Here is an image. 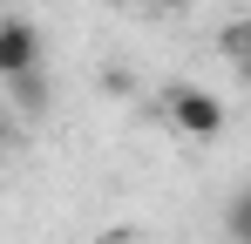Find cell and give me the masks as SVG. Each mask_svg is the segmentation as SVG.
Instances as JSON below:
<instances>
[{"label": "cell", "mask_w": 251, "mask_h": 244, "mask_svg": "<svg viewBox=\"0 0 251 244\" xmlns=\"http://www.w3.org/2000/svg\"><path fill=\"white\" fill-rule=\"evenodd\" d=\"M170 122L190 143H210V136H224V102L204 95V88H170Z\"/></svg>", "instance_id": "obj_1"}, {"label": "cell", "mask_w": 251, "mask_h": 244, "mask_svg": "<svg viewBox=\"0 0 251 244\" xmlns=\"http://www.w3.org/2000/svg\"><path fill=\"white\" fill-rule=\"evenodd\" d=\"M21 75H41V34L21 14H7L0 21V81H21Z\"/></svg>", "instance_id": "obj_2"}, {"label": "cell", "mask_w": 251, "mask_h": 244, "mask_svg": "<svg viewBox=\"0 0 251 244\" xmlns=\"http://www.w3.org/2000/svg\"><path fill=\"white\" fill-rule=\"evenodd\" d=\"M224 238H231V244H251V183L231 190V203H224Z\"/></svg>", "instance_id": "obj_3"}, {"label": "cell", "mask_w": 251, "mask_h": 244, "mask_svg": "<svg viewBox=\"0 0 251 244\" xmlns=\"http://www.w3.org/2000/svg\"><path fill=\"white\" fill-rule=\"evenodd\" d=\"M7 95H14V109H21V116H41V109H48V81H41V75L7 81Z\"/></svg>", "instance_id": "obj_4"}, {"label": "cell", "mask_w": 251, "mask_h": 244, "mask_svg": "<svg viewBox=\"0 0 251 244\" xmlns=\"http://www.w3.org/2000/svg\"><path fill=\"white\" fill-rule=\"evenodd\" d=\"M156 7H190V0H156Z\"/></svg>", "instance_id": "obj_5"}]
</instances>
